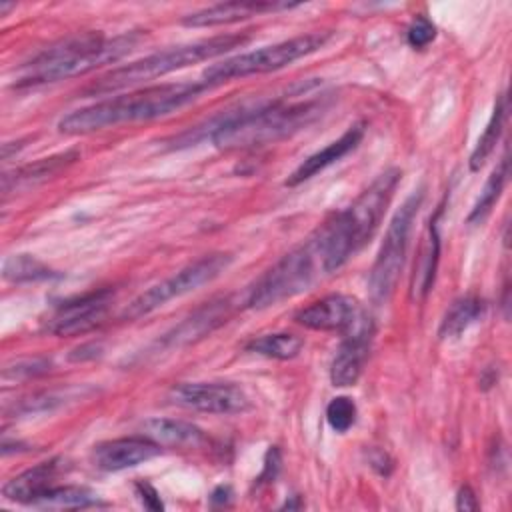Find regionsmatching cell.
Returning <instances> with one entry per match:
<instances>
[{"label": "cell", "mask_w": 512, "mask_h": 512, "mask_svg": "<svg viewBox=\"0 0 512 512\" xmlns=\"http://www.w3.org/2000/svg\"><path fill=\"white\" fill-rule=\"evenodd\" d=\"M300 506H302V502L298 500V496H294V500H290V502L286 500V502L282 504V508H288V510H292V508H300Z\"/></svg>", "instance_id": "cell-37"}, {"label": "cell", "mask_w": 512, "mask_h": 512, "mask_svg": "<svg viewBox=\"0 0 512 512\" xmlns=\"http://www.w3.org/2000/svg\"><path fill=\"white\" fill-rule=\"evenodd\" d=\"M478 508H480V504H478L474 490L470 486H462L456 496V510L468 512V510H478Z\"/></svg>", "instance_id": "cell-34"}, {"label": "cell", "mask_w": 512, "mask_h": 512, "mask_svg": "<svg viewBox=\"0 0 512 512\" xmlns=\"http://www.w3.org/2000/svg\"><path fill=\"white\" fill-rule=\"evenodd\" d=\"M420 204H422V190L410 194L388 224V230L384 234V240L380 244V250L376 254V260L368 276V294L374 304H384L396 288L398 276L404 266L406 250H408L412 224Z\"/></svg>", "instance_id": "cell-8"}, {"label": "cell", "mask_w": 512, "mask_h": 512, "mask_svg": "<svg viewBox=\"0 0 512 512\" xmlns=\"http://www.w3.org/2000/svg\"><path fill=\"white\" fill-rule=\"evenodd\" d=\"M138 40V32H124L114 38H106L102 32L70 36L22 64L16 72L14 86H38L88 74L126 56L138 44Z\"/></svg>", "instance_id": "cell-4"}, {"label": "cell", "mask_w": 512, "mask_h": 512, "mask_svg": "<svg viewBox=\"0 0 512 512\" xmlns=\"http://www.w3.org/2000/svg\"><path fill=\"white\" fill-rule=\"evenodd\" d=\"M332 32L328 30H316V32H308L302 36H294L252 52H244L238 54L234 58H228L224 62L212 64L210 68H206L204 72V82L208 86H216L222 82H230L236 78H246L252 74H266V72H274L280 70L284 66L294 64L296 60L314 54L316 50H320L328 40H330Z\"/></svg>", "instance_id": "cell-7"}, {"label": "cell", "mask_w": 512, "mask_h": 512, "mask_svg": "<svg viewBox=\"0 0 512 512\" xmlns=\"http://www.w3.org/2000/svg\"><path fill=\"white\" fill-rule=\"evenodd\" d=\"M356 420V404L348 396H336L326 406V422L334 432H346Z\"/></svg>", "instance_id": "cell-28"}, {"label": "cell", "mask_w": 512, "mask_h": 512, "mask_svg": "<svg viewBox=\"0 0 512 512\" xmlns=\"http://www.w3.org/2000/svg\"><path fill=\"white\" fill-rule=\"evenodd\" d=\"M322 110V100H272L240 106L210 122V140L220 150L258 148L304 128ZM206 134V136H208Z\"/></svg>", "instance_id": "cell-2"}, {"label": "cell", "mask_w": 512, "mask_h": 512, "mask_svg": "<svg viewBox=\"0 0 512 512\" xmlns=\"http://www.w3.org/2000/svg\"><path fill=\"white\" fill-rule=\"evenodd\" d=\"M248 42L246 34H220L180 46H172L160 52H154L150 56H144L136 62H130L126 66L114 68L108 74L100 76L96 82L84 88V94L88 96H104L122 88L136 86L140 82L170 74L174 70L186 68L190 64H198L210 58H216L224 52H230L242 44Z\"/></svg>", "instance_id": "cell-5"}, {"label": "cell", "mask_w": 512, "mask_h": 512, "mask_svg": "<svg viewBox=\"0 0 512 512\" xmlns=\"http://www.w3.org/2000/svg\"><path fill=\"white\" fill-rule=\"evenodd\" d=\"M360 306L352 296L328 294L310 306L296 312L294 320L308 328L320 332H346L360 316Z\"/></svg>", "instance_id": "cell-13"}, {"label": "cell", "mask_w": 512, "mask_h": 512, "mask_svg": "<svg viewBox=\"0 0 512 512\" xmlns=\"http://www.w3.org/2000/svg\"><path fill=\"white\" fill-rule=\"evenodd\" d=\"M230 500H232V490H230V486H218V488H214V492L210 494V502H212L214 506H226V504H230Z\"/></svg>", "instance_id": "cell-36"}, {"label": "cell", "mask_w": 512, "mask_h": 512, "mask_svg": "<svg viewBox=\"0 0 512 512\" xmlns=\"http://www.w3.org/2000/svg\"><path fill=\"white\" fill-rule=\"evenodd\" d=\"M322 276H328L320 246L314 234L298 248L284 254L272 268H268L248 290V308H268L308 290Z\"/></svg>", "instance_id": "cell-6"}, {"label": "cell", "mask_w": 512, "mask_h": 512, "mask_svg": "<svg viewBox=\"0 0 512 512\" xmlns=\"http://www.w3.org/2000/svg\"><path fill=\"white\" fill-rule=\"evenodd\" d=\"M100 352H102V346H100V344L88 342V344H82V346L74 348V350L68 354V360H70V362H84V360H94L96 356H100Z\"/></svg>", "instance_id": "cell-33"}, {"label": "cell", "mask_w": 512, "mask_h": 512, "mask_svg": "<svg viewBox=\"0 0 512 512\" xmlns=\"http://www.w3.org/2000/svg\"><path fill=\"white\" fill-rule=\"evenodd\" d=\"M78 156H80L78 150H68V152H62V154H56V156H50V158H42V160H38L34 164H28V166L20 168L18 172H14V178L4 176V182L14 180V188H16L20 184H30V182H36V180H44L46 176H52L58 170H62L64 166L78 160Z\"/></svg>", "instance_id": "cell-27"}, {"label": "cell", "mask_w": 512, "mask_h": 512, "mask_svg": "<svg viewBox=\"0 0 512 512\" xmlns=\"http://www.w3.org/2000/svg\"><path fill=\"white\" fill-rule=\"evenodd\" d=\"M508 174H510V162H508V154H504L498 162V166L492 170V174L488 176L470 216H468V222L470 224H480L486 220V216L490 214V210L494 208V204L498 202L506 182H508Z\"/></svg>", "instance_id": "cell-26"}, {"label": "cell", "mask_w": 512, "mask_h": 512, "mask_svg": "<svg viewBox=\"0 0 512 512\" xmlns=\"http://www.w3.org/2000/svg\"><path fill=\"white\" fill-rule=\"evenodd\" d=\"M370 466L380 474V476H390V472H392V460H390V456L386 454V452H382V450H374L372 454H370Z\"/></svg>", "instance_id": "cell-35"}, {"label": "cell", "mask_w": 512, "mask_h": 512, "mask_svg": "<svg viewBox=\"0 0 512 512\" xmlns=\"http://www.w3.org/2000/svg\"><path fill=\"white\" fill-rule=\"evenodd\" d=\"M438 260H440V236L436 230V220L428 224V230L422 238L416 262H414V274H412V298L424 300L428 292L434 286L436 270H438Z\"/></svg>", "instance_id": "cell-20"}, {"label": "cell", "mask_w": 512, "mask_h": 512, "mask_svg": "<svg viewBox=\"0 0 512 512\" xmlns=\"http://www.w3.org/2000/svg\"><path fill=\"white\" fill-rule=\"evenodd\" d=\"M506 112H508V98L506 94H500L496 104H494V110H492V116L482 132V136L478 138L472 154H470V170L476 172L484 166V162L488 160V156L494 152L498 140H500V134H502V128H504V120H506Z\"/></svg>", "instance_id": "cell-23"}, {"label": "cell", "mask_w": 512, "mask_h": 512, "mask_svg": "<svg viewBox=\"0 0 512 512\" xmlns=\"http://www.w3.org/2000/svg\"><path fill=\"white\" fill-rule=\"evenodd\" d=\"M302 346H304V340L300 336L288 334V332H274V334L254 336L246 344V350L266 358H274V360H292L302 352Z\"/></svg>", "instance_id": "cell-24"}, {"label": "cell", "mask_w": 512, "mask_h": 512, "mask_svg": "<svg viewBox=\"0 0 512 512\" xmlns=\"http://www.w3.org/2000/svg\"><path fill=\"white\" fill-rule=\"evenodd\" d=\"M142 432L160 448H196L206 440L196 424L176 418H150L144 422Z\"/></svg>", "instance_id": "cell-19"}, {"label": "cell", "mask_w": 512, "mask_h": 512, "mask_svg": "<svg viewBox=\"0 0 512 512\" xmlns=\"http://www.w3.org/2000/svg\"><path fill=\"white\" fill-rule=\"evenodd\" d=\"M484 302L478 296H462L458 300H454L450 304V308L446 310L440 328H438V336L442 340L446 338H456L462 332H466L476 320H480V316L484 314Z\"/></svg>", "instance_id": "cell-22"}, {"label": "cell", "mask_w": 512, "mask_h": 512, "mask_svg": "<svg viewBox=\"0 0 512 512\" xmlns=\"http://www.w3.org/2000/svg\"><path fill=\"white\" fill-rule=\"evenodd\" d=\"M10 8H14V4H0V14H4V12L10 10Z\"/></svg>", "instance_id": "cell-38"}, {"label": "cell", "mask_w": 512, "mask_h": 512, "mask_svg": "<svg viewBox=\"0 0 512 512\" xmlns=\"http://www.w3.org/2000/svg\"><path fill=\"white\" fill-rule=\"evenodd\" d=\"M228 318V300L222 302H210L196 310L192 316L182 320L172 332L164 336L166 346H184L190 342H196L210 334L214 328H218Z\"/></svg>", "instance_id": "cell-18"}, {"label": "cell", "mask_w": 512, "mask_h": 512, "mask_svg": "<svg viewBox=\"0 0 512 512\" xmlns=\"http://www.w3.org/2000/svg\"><path fill=\"white\" fill-rule=\"evenodd\" d=\"M364 138V124H352L338 140L330 142L328 146H324L322 150L310 154L288 178H286V186H298L304 180H310L312 176H316L318 172H322L324 168L332 166L334 162H338L340 158H344L348 152H352L360 140Z\"/></svg>", "instance_id": "cell-16"}, {"label": "cell", "mask_w": 512, "mask_h": 512, "mask_svg": "<svg viewBox=\"0 0 512 512\" xmlns=\"http://www.w3.org/2000/svg\"><path fill=\"white\" fill-rule=\"evenodd\" d=\"M62 466H64L62 458H52V460L40 462L32 468L20 472L18 476L10 478L2 486V496L10 502L30 506L44 490L54 486V480H56L58 472L62 470Z\"/></svg>", "instance_id": "cell-17"}, {"label": "cell", "mask_w": 512, "mask_h": 512, "mask_svg": "<svg viewBox=\"0 0 512 512\" xmlns=\"http://www.w3.org/2000/svg\"><path fill=\"white\" fill-rule=\"evenodd\" d=\"M160 454V446L146 436H128L94 446V464L106 472H120L144 464Z\"/></svg>", "instance_id": "cell-14"}, {"label": "cell", "mask_w": 512, "mask_h": 512, "mask_svg": "<svg viewBox=\"0 0 512 512\" xmlns=\"http://www.w3.org/2000/svg\"><path fill=\"white\" fill-rule=\"evenodd\" d=\"M168 398L176 406L206 414H242L252 406L234 382H184L174 386Z\"/></svg>", "instance_id": "cell-10"}, {"label": "cell", "mask_w": 512, "mask_h": 512, "mask_svg": "<svg viewBox=\"0 0 512 512\" xmlns=\"http://www.w3.org/2000/svg\"><path fill=\"white\" fill-rule=\"evenodd\" d=\"M400 178L402 172L398 168L384 170L348 208L334 214L314 232L328 274L342 268L374 236Z\"/></svg>", "instance_id": "cell-3"}, {"label": "cell", "mask_w": 512, "mask_h": 512, "mask_svg": "<svg viewBox=\"0 0 512 512\" xmlns=\"http://www.w3.org/2000/svg\"><path fill=\"white\" fill-rule=\"evenodd\" d=\"M282 468V454L278 450V446H270L266 456H264V464H262V472L258 474V478L254 480L256 488H262L266 484H272Z\"/></svg>", "instance_id": "cell-30"}, {"label": "cell", "mask_w": 512, "mask_h": 512, "mask_svg": "<svg viewBox=\"0 0 512 512\" xmlns=\"http://www.w3.org/2000/svg\"><path fill=\"white\" fill-rule=\"evenodd\" d=\"M114 292L110 288L94 290L62 302L48 322V330L56 336H80L98 328L110 310Z\"/></svg>", "instance_id": "cell-11"}, {"label": "cell", "mask_w": 512, "mask_h": 512, "mask_svg": "<svg viewBox=\"0 0 512 512\" xmlns=\"http://www.w3.org/2000/svg\"><path fill=\"white\" fill-rule=\"evenodd\" d=\"M230 262H232V256L226 252H214V254L198 258L196 262L180 268L176 274L164 278L162 282L150 286L146 292H142L138 298H134L128 304L124 316L126 318L146 316V314L154 312L156 308L164 306L166 302L198 290L200 286L218 278L230 266Z\"/></svg>", "instance_id": "cell-9"}, {"label": "cell", "mask_w": 512, "mask_h": 512, "mask_svg": "<svg viewBox=\"0 0 512 512\" xmlns=\"http://www.w3.org/2000/svg\"><path fill=\"white\" fill-rule=\"evenodd\" d=\"M2 276L8 282H16V284L60 278V274L56 270H52L50 266H46L44 262H40L38 258H34L30 254H12V256H8L2 264Z\"/></svg>", "instance_id": "cell-25"}, {"label": "cell", "mask_w": 512, "mask_h": 512, "mask_svg": "<svg viewBox=\"0 0 512 512\" xmlns=\"http://www.w3.org/2000/svg\"><path fill=\"white\" fill-rule=\"evenodd\" d=\"M372 336L374 324L364 312H360L356 322L346 330V338L330 364V382L334 386H354L358 382L370 356Z\"/></svg>", "instance_id": "cell-12"}, {"label": "cell", "mask_w": 512, "mask_h": 512, "mask_svg": "<svg viewBox=\"0 0 512 512\" xmlns=\"http://www.w3.org/2000/svg\"><path fill=\"white\" fill-rule=\"evenodd\" d=\"M294 6L296 4H286V2H220L184 16L182 24L192 28H212V26L240 22L266 12L290 10Z\"/></svg>", "instance_id": "cell-15"}, {"label": "cell", "mask_w": 512, "mask_h": 512, "mask_svg": "<svg viewBox=\"0 0 512 512\" xmlns=\"http://www.w3.org/2000/svg\"><path fill=\"white\" fill-rule=\"evenodd\" d=\"M50 370V360L46 358H32V360H22L16 362L14 368H6L4 370V378L14 374V378H30V376H38Z\"/></svg>", "instance_id": "cell-31"}, {"label": "cell", "mask_w": 512, "mask_h": 512, "mask_svg": "<svg viewBox=\"0 0 512 512\" xmlns=\"http://www.w3.org/2000/svg\"><path fill=\"white\" fill-rule=\"evenodd\" d=\"M434 38H436V26L426 16H416L406 30V42L418 50L426 48Z\"/></svg>", "instance_id": "cell-29"}, {"label": "cell", "mask_w": 512, "mask_h": 512, "mask_svg": "<svg viewBox=\"0 0 512 512\" xmlns=\"http://www.w3.org/2000/svg\"><path fill=\"white\" fill-rule=\"evenodd\" d=\"M134 490H136V496H138V500L142 502L144 508L154 510V512L164 510L162 498H160V494L156 492V488H154L152 484H148V482H144V480H138V482L134 484Z\"/></svg>", "instance_id": "cell-32"}, {"label": "cell", "mask_w": 512, "mask_h": 512, "mask_svg": "<svg viewBox=\"0 0 512 512\" xmlns=\"http://www.w3.org/2000/svg\"><path fill=\"white\" fill-rule=\"evenodd\" d=\"M210 86L202 82H170L150 86L138 92L100 100L96 104L78 108L58 122V130L64 134H90L110 126L154 120L168 116L182 106L194 102Z\"/></svg>", "instance_id": "cell-1"}, {"label": "cell", "mask_w": 512, "mask_h": 512, "mask_svg": "<svg viewBox=\"0 0 512 512\" xmlns=\"http://www.w3.org/2000/svg\"><path fill=\"white\" fill-rule=\"evenodd\" d=\"M98 504V494L86 486H50L30 506L48 510H78Z\"/></svg>", "instance_id": "cell-21"}]
</instances>
